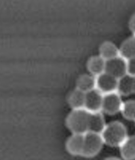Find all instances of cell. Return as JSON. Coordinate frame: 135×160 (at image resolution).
Instances as JSON below:
<instances>
[{"instance_id": "1", "label": "cell", "mask_w": 135, "mask_h": 160, "mask_svg": "<svg viewBox=\"0 0 135 160\" xmlns=\"http://www.w3.org/2000/svg\"><path fill=\"white\" fill-rule=\"evenodd\" d=\"M101 135L104 144L111 147H120L128 137L127 128L119 121L106 124Z\"/></svg>"}, {"instance_id": "4", "label": "cell", "mask_w": 135, "mask_h": 160, "mask_svg": "<svg viewBox=\"0 0 135 160\" xmlns=\"http://www.w3.org/2000/svg\"><path fill=\"white\" fill-rule=\"evenodd\" d=\"M105 72L119 80L127 75V60L121 56L106 61Z\"/></svg>"}, {"instance_id": "8", "label": "cell", "mask_w": 135, "mask_h": 160, "mask_svg": "<svg viewBox=\"0 0 135 160\" xmlns=\"http://www.w3.org/2000/svg\"><path fill=\"white\" fill-rule=\"evenodd\" d=\"M83 135L74 134L68 138L66 148L68 152L72 156H81L82 155L83 150Z\"/></svg>"}, {"instance_id": "13", "label": "cell", "mask_w": 135, "mask_h": 160, "mask_svg": "<svg viewBox=\"0 0 135 160\" xmlns=\"http://www.w3.org/2000/svg\"><path fill=\"white\" fill-rule=\"evenodd\" d=\"M119 55L127 60L135 58V35L123 41L119 48Z\"/></svg>"}, {"instance_id": "14", "label": "cell", "mask_w": 135, "mask_h": 160, "mask_svg": "<svg viewBox=\"0 0 135 160\" xmlns=\"http://www.w3.org/2000/svg\"><path fill=\"white\" fill-rule=\"evenodd\" d=\"M68 103L72 110L84 108L85 93L77 88L70 92L68 96Z\"/></svg>"}, {"instance_id": "7", "label": "cell", "mask_w": 135, "mask_h": 160, "mask_svg": "<svg viewBox=\"0 0 135 160\" xmlns=\"http://www.w3.org/2000/svg\"><path fill=\"white\" fill-rule=\"evenodd\" d=\"M103 100V95L95 89L85 93L84 108L90 113L101 112L102 111Z\"/></svg>"}, {"instance_id": "21", "label": "cell", "mask_w": 135, "mask_h": 160, "mask_svg": "<svg viewBox=\"0 0 135 160\" xmlns=\"http://www.w3.org/2000/svg\"><path fill=\"white\" fill-rule=\"evenodd\" d=\"M133 93H135V77H133Z\"/></svg>"}, {"instance_id": "18", "label": "cell", "mask_w": 135, "mask_h": 160, "mask_svg": "<svg viewBox=\"0 0 135 160\" xmlns=\"http://www.w3.org/2000/svg\"><path fill=\"white\" fill-rule=\"evenodd\" d=\"M128 74L135 77V58L127 60Z\"/></svg>"}, {"instance_id": "12", "label": "cell", "mask_w": 135, "mask_h": 160, "mask_svg": "<svg viewBox=\"0 0 135 160\" xmlns=\"http://www.w3.org/2000/svg\"><path fill=\"white\" fill-rule=\"evenodd\" d=\"M99 53L100 56L106 61L120 56L119 49L117 48L115 44L110 41L104 42L100 45Z\"/></svg>"}, {"instance_id": "2", "label": "cell", "mask_w": 135, "mask_h": 160, "mask_svg": "<svg viewBox=\"0 0 135 160\" xmlns=\"http://www.w3.org/2000/svg\"><path fill=\"white\" fill-rule=\"evenodd\" d=\"M90 112L85 108L72 110L68 115L66 124L74 134L84 135L88 132Z\"/></svg>"}, {"instance_id": "17", "label": "cell", "mask_w": 135, "mask_h": 160, "mask_svg": "<svg viewBox=\"0 0 135 160\" xmlns=\"http://www.w3.org/2000/svg\"><path fill=\"white\" fill-rule=\"evenodd\" d=\"M121 112L127 120L135 121V100H127L123 102Z\"/></svg>"}, {"instance_id": "16", "label": "cell", "mask_w": 135, "mask_h": 160, "mask_svg": "<svg viewBox=\"0 0 135 160\" xmlns=\"http://www.w3.org/2000/svg\"><path fill=\"white\" fill-rule=\"evenodd\" d=\"M86 93L96 89V77L89 74H83L78 78L77 88Z\"/></svg>"}, {"instance_id": "9", "label": "cell", "mask_w": 135, "mask_h": 160, "mask_svg": "<svg viewBox=\"0 0 135 160\" xmlns=\"http://www.w3.org/2000/svg\"><path fill=\"white\" fill-rule=\"evenodd\" d=\"M106 126V124L102 112L90 113L88 132H95L101 134Z\"/></svg>"}, {"instance_id": "10", "label": "cell", "mask_w": 135, "mask_h": 160, "mask_svg": "<svg viewBox=\"0 0 135 160\" xmlns=\"http://www.w3.org/2000/svg\"><path fill=\"white\" fill-rule=\"evenodd\" d=\"M106 63V61L100 55L92 56L88 61V70L92 76H98L105 72Z\"/></svg>"}, {"instance_id": "15", "label": "cell", "mask_w": 135, "mask_h": 160, "mask_svg": "<svg viewBox=\"0 0 135 160\" xmlns=\"http://www.w3.org/2000/svg\"><path fill=\"white\" fill-rule=\"evenodd\" d=\"M117 92L121 96H128L133 93V77L129 74L118 80Z\"/></svg>"}, {"instance_id": "20", "label": "cell", "mask_w": 135, "mask_h": 160, "mask_svg": "<svg viewBox=\"0 0 135 160\" xmlns=\"http://www.w3.org/2000/svg\"><path fill=\"white\" fill-rule=\"evenodd\" d=\"M104 160H121L119 159V158L118 157H108L106 158H105Z\"/></svg>"}, {"instance_id": "6", "label": "cell", "mask_w": 135, "mask_h": 160, "mask_svg": "<svg viewBox=\"0 0 135 160\" xmlns=\"http://www.w3.org/2000/svg\"><path fill=\"white\" fill-rule=\"evenodd\" d=\"M123 102L117 92L103 95L102 111L108 115H115L121 112Z\"/></svg>"}, {"instance_id": "19", "label": "cell", "mask_w": 135, "mask_h": 160, "mask_svg": "<svg viewBox=\"0 0 135 160\" xmlns=\"http://www.w3.org/2000/svg\"><path fill=\"white\" fill-rule=\"evenodd\" d=\"M129 26L133 34L135 35V13L132 16L131 19L129 20Z\"/></svg>"}, {"instance_id": "11", "label": "cell", "mask_w": 135, "mask_h": 160, "mask_svg": "<svg viewBox=\"0 0 135 160\" xmlns=\"http://www.w3.org/2000/svg\"><path fill=\"white\" fill-rule=\"evenodd\" d=\"M119 148L123 160H135V135L128 136Z\"/></svg>"}, {"instance_id": "5", "label": "cell", "mask_w": 135, "mask_h": 160, "mask_svg": "<svg viewBox=\"0 0 135 160\" xmlns=\"http://www.w3.org/2000/svg\"><path fill=\"white\" fill-rule=\"evenodd\" d=\"M118 80L106 72L96 77V89L103 95L117 92Z\"/></svg>"}, {"instance_id": "3", "label": "cell", "mask_w": 135, "mask_h": 160, "mask_svg": "<svg viewBox=\"0 0 135 160\" xmlns=\"http://www.w3.org/2000/svg\"><path fill=\"white\" fill-rule=\"evenodd\" d=\"M83 150L82 156L92 158L96 156L103 148L104 144L102 135L88 132L83 135Z\"/></svg>"}]
</instances>
